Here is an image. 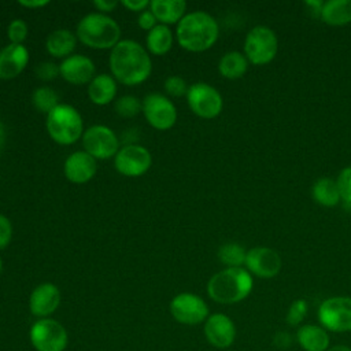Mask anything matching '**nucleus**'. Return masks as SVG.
Returning a JSON list of instances; mask_svg holds the SVG:
<instances>
[{"label":"nucleus","mask_w":351,"mask_h":351,"mask_svg":"<svg viewBox=\"0 0 351 351\" xmlns=\"http://www.w3.org/2000/svg\"><path fill=\"white\" fill-rule=\"evenodd\" d=\"M112 77L125 85L144 82L152 70L148 52L134 40H121L110 53Z\"/></svg>","instance_id":"f257e3e1"},{"label":"nucleus","mask_w":351,"mask_h":351,"mask_svg":"<svg viewBox=\"0 0 351 351\" xmlns=\"http://www.w3.org/2000/svg\"><path fill=\"white\" fill-rule=\"evenodd\" d=\"M218 36V22L204 11L189 12L177 23V41L180 47L191 52H203L211 48Z\"/></svg>","instance_id":"f03ea898"},{"label":"nucleus","mask_w":351,"mask_h":351,"mask_svg":"<svg viewBox=\"0 0 351 351\" xmlns=\"http://www.w3.org/2000/svg\"><path fill=\"white\" fill-rule=\"evenodd\" d=\"M254 288V278L244 267H225L213 274L207 282V295L219 304L244 300Z\"/></svg>","instance_id":"7ed1b4c3"},{"label":"nucleus","mask_w":351,"mask_h":351,"mask_svg":"<svg viewBox=\"0 0 351 351\" xmlns=\"http://www.w3.org/2000/svg\"><path fill=\"white\" fill-rule=\"evenodd\" d=\"M77 37L89 48H114L121 41V27L111 16L101 12H92L80 21Z\"/></svg>","instance_id":"20e7f679"},{"label":"nucleus","mask_w":351,"mask_h":351,"mask_svg":"<svg viewBox=\"0 0 351 351\" xmlns=\"http://www.w3.org/2000/svg\"><path fill=\"white\" fill-rule=\"evenodd\" d=\"M47 130L55 143L70 145L82 136V117L73 106L58 104L47 114Z\"/></svg>","instance_id":"39448f33"},{"label":"nucleus","mask_w":351,"mask_h":351,"mask_svg":"<svg viewBox=\"0 0 351 351\" xmlns=\"http://www.w3.org/2000/svg\"><path fill=\"white\" fill-rule=\"evenodd\" d=\"M29 341L36 351H64L69 344V333L58 319L40 318L29 329Z\"/></svg>","instance_id":"423d86ee"},{"label":"nucleus","mask_w":351,"mask_h":351,"mask_svg":"<svg viewBox=\"0 0 351 351\" xmlns=\"http://www.w3.org/2000/svg\"><path fill=\"white\" fill-rule=\"evenodd\" d=\"M278 51V38L267 26H254L244 40V55L250 63L263 66L270 63Z\"/></svg>","instance_id":"0eeeda50"},{"label":"nucleus","mask_w":351,"mask_h":351,"mask_svg":"<svg viewBox=\"0 0 351 351\" xmlns=\"http://www.w3.org/2000/svg\"><path fill=\"white\" fill-rule=\"evenodd\" d=\"M318 322L328 332L351 330V296H330L321 302Z\"/></svg>","instance_id":"6e6552de"},{"label":"nucleus","mask_w":351,"mask_h":351,"mask_svg":"<svg viewBox=\"0 0 351 351\" xmlns=\"http://www.w3.org/2000/svg\"><path fill=\"white\" fill-rule=\"evenodd\" d=\"M169 310L177 322L188 326L204 324L210 315V308L204 299L192 292L176 295L169 304Z\"/></svg>","instance_id":"1a4fd4ad"},{"label":"nucleus","mask_w":351,"mask_h":351,"mask_svg":"<svg viewBox=\"0 0 351 351\" xmlns=\"http://www.w3.org/2000/svg\"><path fill=\"white\" fill-rule=\"evenodd\" d=\"M186 101L192 112L204 119H211L219 115L223 106L221 93L206 82L191 85L186 92Z\"/></svg>","instance_id":"9d476101"},{"label":"nucleus","mask_w":351,"mask_h":351,"mask_svg":"<svg viewBox=\"0 0 351 351\" xmlns=\"http://www.w3.org/2000/svg\"><path fill=\"white\" fill-rule=\"evenodd\" d=\"M82 145L95 159H108L118 152V137L114 130L104 125H93L82 134Z\"/></svg>","instance_id":"9b49d317"},{"label":"nucleus","mask_w":351,"mask_h":351,"mask_svg":"<svg viewBox=\"0 0 351 351\" xmlns=\"http://www.w3.org/2000/svg\"><path fill=\"white\" fill-rule=\"evenodd\" d=\"M141 111L147 122L158 130H167L177 121V110L174 104L160 93L147 95L143 100Z\"/></svg>","instance_id":"f8f14e48"},{"label":"nucleus","mask_w":351,"mask_h":351,"mask_svg":"<svg viewBox=\"0 0 351 351\" xmlns=\"http://www.w3.org/2000/svg\"><path fill=\"white\" fill-rule=\"evenodd\" d=\"M152 158L149 151L138 144H128L118 149L114 165L115 169L126 177L143 176L151 167Z\"/></svg>","instance_id":"ddd939ff"},{"label":"nucleus","mask_w":351,"mask_h":351,"mask_svg":"<svg viewBox=\"0 0 351 351\" xmlns=\"http://www.w3.org/2000/svg\"><path fill=\"white\" fill-rule=\"evenodd\" d=\"M203 333L210 346L218 350L229 348L236 340V325L223 313H213L203 324Z\"/></svg>","instance_id":"4468645a"},{"label":"nucleus","mask_w":351,"mask_h":351,"mask_svg":"<svg viewBox=\"0 0 351 351\" xmlns=\"http://www.w3.org/2000/svg\"><path fill=\"white\" fill-rule=\"evenodd\" d=\"M244 265L251 276L259 278H273L280 273L282 261L278 252L273 248L254 247L247 251Z\"/></svg>","instance_id":"2eb2a0df"},{"label":"nucleus","mask_w":351,"mask_h":351,"mask_svg":"<svg viewBox=\"0 0 351 351\" xmlns=\"http://www.w3.org/2000/svg\"><path fill=\"white\" fill-rule=\"evenodd\" d=\"M62 295L52 282L38 284L29 296V310L37 318H49L60 306Z\"/></svg>","instance_id":"dca6fc26"},{"label":"nucleus","mask_w":351,"mask_h":351,"mask_svg":"<svg viewBox=\"0 0 351 351\" xmlns=\"http://www.w3.org/2000/svg\"><path fill=\"white\" fill-rule=\"evenodd\" d=\"M62 78L74 85L90 82L95 74V63L84 55H70L59 64Z\"/></svg>","instance_id":"f3484780"},{"label":"nucleus","mask_w":351,"mask_h":351,"mask_svg":"<svg viewBox=\"0 0 351 351\" xmlns=\"http://www.w3.org/2000/svg\"><path fill=\"white\" fill-rule=\"evenodd\" d=\"M96 159L85 151H75L64 160V176L74 184H84L96 174Z\"/></svg>","instance_id":"a211bd4d"},{"label":"nucleus","mask_w":351,"mask_h":351,"mask_svg":"<svg viewBox=\"0 0 351 351\" xmlns=\"http://www.w3.org/2000/svg\"><path fill=\"white\" fill-rule=\"evenodd\" d=\"M29 62V52L22 44H10L0 51V80L19 75Z\"/></svg>","instance_id":"6ab92c4d"},{"label":"nucleus","mask_w":351,"mask_h":351,"mask_svg":"<svg viewBox=\"0 0 351 351\" xmlns=\"http://www.w3.org/2000/svg\"><path fill=\"white\" fill-rule=\"evenodd\" d=\"M296 341L303 351H326L330 347L329 332L315 324L300 325L296 330Z\"/></svg>","instance_id":"aec40b11"},{"label":"nucleus","mask_w":351,"mask_h":351,"mask_svg":"<svg viewBox=\"0 0 351 351\" xmlns=\"http://www.w3.org/2000/svg\"><path fill=\"white\" fill-rule=\"evenodd\" d=\"M149 10L156 21L167 26L178 23L184 18L186 3L184 0H152L149 3Z\"/></svg>","instance_id":"412c9836"},{"label":"nucleus","mask_w":351,"mask_h":351,"mask_svg":"<svg viewBox=\"0 0 351 351\" xmlns=\"http://www.w3.org/2000/svg\"><path fill=\"white\" fill-rule=\"evenodd\" d=\"M117 95L115 78L110 74H99L93 77L88 86V96L92 103L97 106H106L114 100Z\"/></svg>","instance_id":"4be33fe9"},{"label":"nucleus","mask_w":351,"mask_h":351,"mask_svg":"<svg viewBox=\"0 0 351 351\" xmlns=\"http://www.w3.org/2000/svg\"><path fill=\"white\" fill-rule=\"evenodd\" d=\"M77 44V37L67 29H58L49 33L45 41V48L53 58H69L74 51Z\"/></svg>","instance_id":"5701e85b"},{"label":"nucleus","mask_w":351,"mask_h":351,"mask_svg":"<svg viewBox=\"0 0 351 351\" xmlns=\"http://www.w3.org/2000/svg\"><path fill=\"white\" fill-rule=\"evenodd\" d=\"M321 19L329 26H344L351 23V0L324 1Z\"/></svg>","instance_id":"b1692460"},{"label":"nucleus","mask_w":351,"mask_h":351,"mask_svg":"<svg viewBox=\"0 0 351 351\" xmlns=\"http://www.w3.org/2000/svg\"><path fill=\"white\" fill-rule=\"evenodd\" d=\"M248 59L239 51H229L218 62V71L223 78L239 80L248 69Z\"/></svg>","instance_id":"393cba45"},{"label":"nucleus","mask_w":351,"mask_h":351,"mask_svg":"<svg viewBox=\"0 0 351 351\" xmlns=\"http://www.w3.org/2000/svg\"><path fill=\"white\" fill-rule=\"evenodd\" d=\"M311 195L314 202L324 207H335L340 203V192L336 184V180H332L329 177H322L318 178L313 184Z\"/></svg>","instance_id":"a878e982"},{"label":"nucleus","mask_w":351,"mask_h":351,"mask_svg":"<svg viewBox=\"0 0 351 351\" xmlns=\"http://www.w3.org/2000/svg\"><path fill=\"white\" fill-rule=\"evenodd\" d=\"M147 48L154 55H165L171 49L173 33L166 25H156L151 29L145 38Z\"/></svg>","instance_id":"bb28decb"},{"label":"nucleus","mask_w":351,"mask_h":351,"mask_svg":"<svg viewBox=\"0 0 351 351\" xmlns=\"http://www.w3.org/2000/svg\"><path fill=\"white\" fill-rule=\"evenodd\" d=\"M247 251L236 243H226L222 244L218 250V259L226 267H243L245 263Z\"/></svg>","instance_id":"cd10ccee"},{"label":"nucleus","mask_w":351,"mask_h":351,"mask_svg":"<svg viewBox=\"0 0 351 351\" xmlns=\"http://www.w3.org/2000/svg\"><path fill=\"white\" fill-rule=\"evenodd\" d=\"M58 99H59L58 93L52 88H48V86L37 88L32 96V101H33L34 107L38 111L45 112V114H49L59 104Z\"/></svg>","instance_id":"c85d7f7f"},{"label":"nucleus","mask_w":351,"mask_h":351,"mask_svg":"<svg viewBox=\"0 0 351 351\" xmlns=\"http://www.w3.org/2000/svg\"><path fill=\"white\" fill-rule=\"evenodd\" d=\"M307 311H308L307 300L303 298L295 299L288 307V311L285 315L287 324L289 326H300L307 315Z\"/></svg>","instance_id":"c756f323"},{"label":"nucleus","mask_w":351,"mask_h":351,"mask_svg":"<svg viewBox=\"0 0 351 351\" xmlns=\"http://www.w3.org/2000/svg\"><path fill=\"white\" fill-rule=\"evenodd\" d=\"M141 110V104L140 101L132 96V95H126V96H122L119 97L117 101H115V111L123 117V118H132L134 117L138 111Z\"/></svg>","instance_id":"7c9ffc66"},{"label":"nucleus","mask_w":351,"mask_h":351,"mask_svg":"<svg viewBox=\"0 0 351 351\" xmlns=\"http://www.w3.org/2000/svg\"><path fill=\"white\" fill-rule=\"evenodd\" d=\"M336 184L340 192L341 202L347 206H351V166H346L340 170Z\"/></svg>","instance_id":"2f4dec72"},{"label":"nucleus","mask_w":351,"mask_h":351,"mask_svg":"<svg viewBox=\"0 0 351 351\" xmlns=\"http://www.w3.org/2000/svg\"><path fill=\"white\" fill-rule=\"evenodd\" d=\"M7 36L11 44H22L27 37V25L23 19H14L7 27Z\"/></svg>","instance_id":"473e14b6"},{"label":"nucleus","mask_w":351,"mask_h":351,"mask_svg":"<svg viewBox=\"0 0 351 351\" xmlns=\"http://www.w3.org/2000/svg\"><path fill=\"white\" fill-rule=\"evenodd\" d=\"M188 85L185 82L184 78L178 77V75H171V77H167L166 81H165V89L169 95L174 96V97H178V96H182V95H186L188 92Z\"/></svg>","instance_id":"72a5a7b5"},{"label":"nucleus","mask_w":351,"mask_h":351,"mask_svg":"<svg viewBox=\"0 0 351 351\" xmlns=\"http://www.w3.org/2000/svg\"><path fill=\"white\" fill-rule=\"evenodd\" d=\"M36 74L40 80L44 81H51L53 78H56L60 73H59V66L52 63V62H43L36 67Z\"/></svg>","instance_id":"f704fd0d"},{"label":"nucleus","mask_w":351,"mask_h":351,"mask_svg":"<svg viewBox=\"0 0 351 351\" xmlns=\"http://www.w3.org/2000/svg\"><path fill=\"white\" fill-rule=\"evenodd\" d=\"M12 237V225L10 222V219L0 214V250L5 248Z\"/></svg>","instance_id":"c9c22d12"},{"label":"nucleus","mask_w":351,"mask_h":351,"mask_svg":"<svg viewBox=\"0 0 351 351\" xmlns=\"http://www.w3.org/2000/svg\"><path fill=\"white\" fill-rule=\"evenodd\" d=\"M292 341H293L292 335L285 330H278L273 336V344L280 350H288L292 346Z\"/></svg>","instance_id":"e433bc0d"},{"label":"nucleus","mask_w":351,"mask_h":351,"mask_svg":"<svg viewBox=\"0 0 351 351\" xmlns=\"http://www.w3.org/2000/svg\"><path fill=\"white\" fill-rule=\"evenodd\" d=\"M137 23H138V26L141 27V29H144V30H151V29H154L155 26H156V18H155V15L152 14V11L149 10H144L143 12H140V15H138V19H137Z\"/></svg>","instance_id":"4c0bfd02"},{"label":"nucleus","mask_w":351,"mask_h":351,"mask_svg":"<svg viewBox=\"0 0 351 351\" xmlns=\"http://www.w3.org/2000/svg\"><path fill=\"white\" fill-rule=\"evenodd\" d=\"M121 3L123 7H126L130 11H141L143 12L149 5L151 1H148V0H122Z\"/></svg>","instance_id":"58836bf2"},{"label":"nucleus","mask_w":351,"mask_h":351,"mask_svg":"<svg viewBox=\"0 0 351 351\" xmlns=\"http://www.w3.org/2000/svg\"><path fill=\"white\" fill-rule=\"evenodd\" d=\"M117 1L115 0H95L93 1V5L99 10V11H101V14H104V12H111L115 7H117Z\"/></svg>","instance_id":"ea45409f"},{"label":"nucleus","mask_w":351,"mask_h":351,"mask_svg":"<svg viewBox=\"0 0 351 351\" xmlns=\"http://www.w3.org/2000/svg\"><path fill=\"white\" fill-rule=\"evenodd\" d=\"M304 5L310 10V12L313 15L321 18V10H322V5H324V1H317V0L311 1V0H308V1L304 3Z\"/></svg>","instance_id":"a19ab883"},{"label":"nucleus","mask_w":351,"mask_h":351,"mask_svg":"<svg viewBox=\"0 0 351 351\" xmlns=\"http://www.w3.org/2000/svg\"><path fill=\"white\" fill-rule=\"evenodd\" d=\"M19 4L26 7V8H41V7H44L47 4H49V1L48 0H27V1L21 0Z\"/></svg>","instance_id":"79ce46f5"},{"label":"nucleus","mask_w":351,"mask_h":351,"mask_svg":"<svg viewBox=\"0 0 351 351\" xmlns=\"http://www.w3.org/2000/svg\"><path fill=\"white\" fill-rule=\"evenodd\" d=\"M326 351H351V347L346 346V344H336L329 347Z\"/></svg>","instance_id":"37998d69"},{"label":"nucleus","mask_w":351,"mask_h":351,"mask_svg":"<svg viewBox=\"0 0 351 351\" xmlns=\"http://www.w3.org/2000/svg\"><path fill=\"white\" fill-rule=\"evenodd\" d=\"M1 270H3V261H1V258H0V274H1Z\"/></svg>","instance_id":"c03bdc74"}]
</instances>
